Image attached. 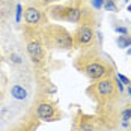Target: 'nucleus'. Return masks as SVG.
<instances>
[{
	"mask_svg": "<svg viewBox=\"0 0 131 131\" xmlns=\"http://www.w3.org/2000/svg\"><path fill=\"white\" fill-rule=\"evenodd\" d=\"M75 68L80 72H83L88 79H91L92 81L101 80L104 77H110L115 72L113 65L108 60L100 57L98 51H95V50H86L81 53L75 60Z\"/></svg>",
	"mask_w": 131,
	"mask_h": 131,
	"instance_id": "f257e3e1",
	"label": "nucleus"
},
{
	"mask_svg": "<svg viewBox=\"0 0 131 131\" xmlns=\"http://www.w3.org/2000/svg\"><path fill=\"white\" fill-rule=\"evenodd\" d=\"M41 39L45 42L50 48L56 50H69L74 47V39L72 35L60 24H45L42 26L39 32Z\"/></svg>",
	"mask_w": 131,
	"mask_h": 131,
	"instance_id": "f03ea898",
	"label": "nucleus"
},
{
	"mask_svg": "<svg viewBox=\"0 0 131 131\" xmlns=\"http://www.w3.org/2000/svg\"><path fill=\"white\" fill-rule=\"evenodd\" d=\"M88 95L91 96L93 101H96L98 105L118 103L119 96H121L113 75L93 81V84H91L88 88Z\"/></svg>",
	"mask_w": 131,
	"mask_h": 131,
	"instance_id": "7ed1b4c3",
	"label": "nucleus"
},
{
	"mask_svg": "<svg viewBox=\"0 0 131 131\" xmlns=\"http://www.w3.org/2000/svg\"><path fill=\"white\" fill-rule=\"evenodd\" d=\"M50 17L57 21H68V23H81L86 9L77 5H56L48 9Z\"/></svg>",
	"mask_w": 131,
	"mask_h": 131,
	"instance_id": "20e7f679",
	"label": "nucleus"
},
{
	"mask_svg": "<svg viewBox=\"0 0 131 131\" xmlns=\"http://www.w3.org/2000/svg\"><path fill=\"white\" fill-rule=\"evenodd\" d=\"M32 115L39 122H54V121H59L62 118V112H60L57 103L47 100V98H41L35 104Z\"/></svg>",
	"mask_w": 131,
	"mask_h": 131,
	"instance_id": "39448f33",
	"label": "nucleus"
},
{
	"mask_svg": "<svg viewBox=\"0 0 131 131\" xmlns=\"http://www.w3.org/2000/svg\"><path fill=\"white\" fill-rule=\"evenodd\" d=\"M74 131H104L105 127L103 121L96 115H86L81 110H77L75 118L72 121Z\"/></svg>",
	"mask_w": 131,
	"mask_h": 131,
	"instance_id": "423d86ee",
	"label": "nucleus"
},
{
	"mask_svg": "<svg viewBox=\"0 0 131 131\" xmlns=\"http://www.w3.org/2000/svg\"><path fill=\"white\" fill-rule=\"evenodd\" d=\"M26 51L29 54V57H30V60L35 65H38V66L44 65V60H45V47H44V42L41 39V36H38L36 33L27 36Z\"/></svg>",
	"mask_w": 131,
	"mask_h": 131,
	"instance_id": "0eeeda50",
	"label": "nucleus"
},
{
	"mask_svg": "<svg viewBox=\"0 0 131 131\" xmlns=\"http://www.w3.org/2000/svg\"><path fill=\"white\" fill-rule=\"evenodd\" d=\"M72 39H74V47H79V48L91 47L93 44V41H95L93 26L91 23H88V21H81L80 26L77 27V30L72 35Z\"/></svg>",
	"mask_w": 131,
	"mask_h": 131,
	"instance_id": "6e6552de",
	"label": "nucleus"
},
{
	"mask_svg": "<svg viewBox=\"0 0 131 131\" xmlns=\"http://www.w3.org/2000/svg\"><path fill=\"white\" fill-rule=\"evenodd\" d=\"M23 17H24V21L27 26L33 27V29H39L47 24L45 12L38 5H27L23 9Z\"/></svg>",
	"mask_w": 131,
	"mask_h": 131,
	"instance_id": "1a4fd4ad",
	"label": "nucleus"
},
{
	"mask_svg": "<svg viewBox=\"0 0 131 131\" xmlns=\"http://www.w3.org/2000/svg\"><path fill=\"white\" fill-rule=\"evenodd\" d=\"M11 95H12L15 100H26L27 91L23 86H20V84H14L12 88H11Z\"/></svg>",
	"mask_w": 131,
	"mask_h": 131,
	"instance_id": "9d476101",
	"label": "nucleus"
},
{
	"mask_svg": "<svg viewBox=\"0 0 131 131\" xmlns=\"http://www.w3.org/2000/svg\"><path fill=\"white\" fill-rule=\"evenodd\" d=\"M116 44L119 48H128V47H131V36L130 35H119Z\"/></svg>",
	"mask_w": 131,
	"mask_h": 131,
	"instance_id": "9b49d317",
	"label": "nucleus"
},
{
	"mask_svg": "<svg viewBox=\"0 0 131 131\" xmlns=\"http://www.w3.org/2000/svg\"><path fill=\"white\" fill-rule=\"evenodd\" d=\"M107 12H118V5H116V0H104V5H103Z\"/></svg>",
	"mask_w": 131,
	"mask_h": 131,
	"instance_id": "f8f14e48",
	"label": "nucleus"
},
{
	"mask_svg": "<svg viewBox=\"0 0 131 131\" xmlns=\"http://www.w3.org/2000/svg\"><path fill=\"white\" fill-rule=\"evenodd\" d=\"M9 59H11V62L15 63V65H21V63H23V57H21L18 53H11V54H9Z\"/></svg>",
	"mask_w": 131,
	"mask_h": 131,
	"instance_id": "ddd939ff",
	"label": "nucleus"
},
{
	"mask_svg": "<svg viewBox=\"0 0 131 131\" xmlns=\"http://www.w3.org/2000/svg\"><path fill=\"white\" fill-rule=\"evenodd\" d=\"M116 79H118L122 84H125V86H130V84H131V80L128 79V77H125L124 74H121V72H118V74H116Z\"/></svg>",
	"mask_w": 131,
	"mask_h": 131,
	"instance_id": "4468645a",
	"label": "nucleus"
},
{
	"mask_svg": "<svg viewBox=\"0 0 131 131\" xmlns=\"http://www.w3.org/2000/svg\"><path fill=\"white\" fill-rule=\"evenodd\" d=\"M92 6H93V9H96V11H100V9H103V5H104V0H91Z\"/></svg>",
	"mask_w": 131,
	"mask_h": 131,
	"instance_id": "2eb2a0df",
	"label": "nucleus"
},
{
	"mask_svg": "<svg viewBox=\"0 0 131 131\" xmlns=\"http://www.w3.org/2000/svg\"><path fill=\"white\" fill-rule=\"evenodd\" d=\"M115 30H116V33L119 35H130V32H128V29L124 26H116L115 27Z\"/></svg>",
	"mask_w": 131,
	"mask_h": 131,
	"instance_id": "dca6fc26",
	"label": "nucleus"
},
{
	"mask_svg": "<svg viewBox=\"0 0 131 131\" xmlns=\"http://www.w3.org/2000/svg\"><path fill=\"white\" fill-rule=\"evenodd\" d=\"M115 83H116V88H118L119 93H124V92H125V84H122V83H121L116 77H115Z\"/></svg>",
	"mask_w": 131,
	"mask_h": 131,
	"instance_id": "f3484780",
	"label": "nucleus"
},
{
	"mask_svg": "<svg viewBox=\"0 0 131 131\" xmlns=\"http://www.w3.org/2000/svg\"><path fill=\"white\" fill-rule=\"evenodd\" d=\"M21 17H23V6L17 5V21H21Z\"/></svg>",
	"mask_w": 131,
	"mask_h": 131,
	"instance_id": "a211bd4d",
	"label": "nucleus"
},
{
	"mask_svg": "<svg viewBox=\"0 0 131 131\" xmlns=\"http://www.w3.org/2000/svg\"><path fill=\"white\" fill-rule=\"evenodd\" d=\"M54 2H59V0H39L41 5H44V6H48V5H51Z\"/></svg>",
	"mask_w": 131,
	"mask_h": 131,
	"instance_id": "6ab92c4d",
	"label": "nucleus"
},
{
	"mask_svg": "<svg viewBox=\"0 0 131 131\" xmlns=\"http://www.w3.org/2000/svg\"><path fill=\"white\" fill-rule=\"evenodd\" d=\"M127 91H128V95L131 96V84H130V86H127Z\"/></svg>",
	"mask_w": 131,
	"mask_h": 131,
	"instance_id": "aec40b11",
	"label": "nucleus"
},
{
	"mask_svg": "<svg viewBox=\"0 0 131 131\" xmlns=\"http://www.w3.org/2000/svg\"><path fill=\"white\" fill-rule=\"evenodd\" d=\"M127 54H128V56H131V47H128V48H127Z\"/></svg>",
	"mask_w": 131,
	"mask_h": 131,
	"instance_id": "412c9836",
	"label": "nucleus"
},
{
	"mask_svg": "<svg viewBox=\"0 0 131 131\" xmlns=\"http://www.w3.org/2000/svg\"><path fill=\"white\" fill-rule=\"evenodd\" d=\"M127 9H128V12H131V5H128V8H127Z\"/></svg>",
	"mask_w": 131,
	"mask_h": 131,
	"instance_id": "4be33fe9",
	"label": "nucleus"
},
{
	"mask_svg": "<svg viewBox=\"0 0 131 131\" xmlns=\"http://www.w3.org/2000/svg\"><path fill=\"white\" fill-rule=\"evenodd\" d=\"M124 2H125V3H130V0H124Z\"/></svg>",
	"mask_w": 131,
	"mask_h": 131,
	"instance_id": "5701e85b",
	"label": "nucleus"
},
{
	"mask_svg": "<svg viewBox=\"0 0 131 131\" xmlns=\"http://www.w3.org/2000/svg\"><path fill=\"white\" fill-rule=\"evenodd\" d=\"M2 95H3V93H2V92H0V100H2Z\"/></svg>",
	"mask_w": 131,
	"mask_h": 131,
	"instance_id": "b1692460",
	"label": "nucleus"
},
{
	"mask_svg": "<svg viewBox=\"0 0 131 131\" xmlns=\"http://www.w3.org/2000/svg\"><path fill=\"white\" fill-rule=\"evenodd\" d=\"M0 60H2V53H0Z\"/></svg>",
	"mask_w": 131,
	"mask_h": 131,
	"instance_id": "393cba45",
	"label": "nucleus"
},
{
	"mask_svg": "<svg viewBox=\"0 0 131 131\" xmlns=\"http://www.w3.org/2000/svg\"><path fill=\"white\" fill-rule=\"evenodd\" d=\"M8 131H9V130H8Z\"/></svg>",
	"mask_w": 131,
	"mask_h": 131,
	"instance_id": "a878e982",
	"label": "nucleus"
}]
</instances>
